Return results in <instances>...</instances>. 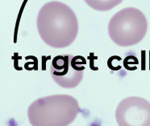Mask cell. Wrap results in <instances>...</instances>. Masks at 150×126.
Segmentation results:
<instances>
[{
	"label": "cell",
	"instance_id": "cell-1",
	"mask_svg": "<svg viewBox=\"0 0 150 126\" xmlns=\"http://www.w3.org/2000/svg\"><path fill=\"white\" fill-rule=\"evenodd\" d=\"M36 26L41 39L53 48L71 45L79 32V21L74 11L58 1L43 5L37 15Z\"/></svg>",
	"mask_w": 150,
	"mask_h": 126
},
{
	"label": "cell",
	"instance_id": "cell-2",
	"mask_svg": "<svg viewBox=\"0 0 150 126\" xmlns=\"http://www.w3.org/2000/svg\"><path fill=\"white\" fill-rule=\"evenodd\" d=\"M80 113L78 100L69 95L61 94L42 97L28 108V116L33 126H67Z\"/></svg>",
	"mask_w": 150,
	"mask_h": 126
},
{
	"label": "cell",
	"instance_id": "cell-3",
	"mask_svg": "<svg viewBox=\"0 0 150 126\" xmlns=\"http://www.w3.org/2000/svg\"><path fill=\"white\" fill-rule=\"evenodd\" d=\"M108 29L110 38L115 44L129 47L139 43L144 38L148 21L141 10L127 7L111 17Z\"/></svg>",
	"mask_w": 150,
	"mask_h": 126
},
{
	"label": "cell",
	"instance_id": "cell-4",
	"mask_svg": "<svg viewBox=\"0 0 150 126\" xmlns=\"http://www.w3.org/2000/svg\"><path fill=\"white\" fill-rule=\"evenodd\" d=\"M86 60L82 56L57 55L50 66V74L56 84L64 88L77 87L83 78Z\"/></svg>",
	"mask_w": 150,
	"mask_h": 126
},
{
	"label": "cell",
	"instance_id": "cell-5",
	"mask_svg": "<svg viewBox=\"0 0 150 126\" xmlns=\"http://www.w3.org/2000/svg\"><path fill=\"white\" fill-rule=\"evenodd\" d=\"M115 119L120 126H150V102L142 97H127L118 104Z\"/></svg>",
	"mask_w": 150,
	"mask_h": 126
},
{
	"label": "cell",
	"instance_id": "cell-6",
	"mask_svg": "<svg viewBox=\"0 0 150 126\" xmlns=\"http://www.w3.org/2000/svg\"><path fill=\"white\" fill-rule=\"evenodd\" d=\"M92 9L98 11H107L120 4L123 0H84Z\"/></svg>",
	"mask_w": 150,
	"mask_h": 126
}]
</instances>
